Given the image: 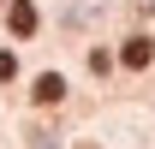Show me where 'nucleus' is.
Returning <instances> with one entry per match:
<instances>
[{
	"label": "nucleus",
	"mask_w": 155,
	"mask_h": 149,
	"mask_svg": "<svg viewBox=\"0 0 155 149\" xmlns=\"http://www.w3.org/2000/svg\"><path fill=\"white\" fill-rule=\"evenodd\" d=\"M12 72H18V60H12V54H6V48H0V84H6V78H12Z\"/></svg>",
	"instance_id": "20e7f679"
},
{
	"label": "nucleus",
	"mask_w": 155,
	"mask_h": 149,
	"mask_svg": "<svg viewBox=\"0 0 155 149\" xmlns=\"http://www.w3.org/2000/svg\"><path fill=\"white\" fill-rule=\"evenodd\" d=\"M78 149H96V143H78Z\"/></svg>",
	"instance_id": "423d86ee"
},
{
	"label": "nucleus",
	"mask_w": 155,
	"mask_h": 149,
	"mask_svg": "<svg viewBox=\"0 0 155 149\" xmlns=\"http://www.w3.org/2000/svg\"><path fill=\"white\" fill-rule=\"evenodd\" d=\"M6 24H12V36H30V30H36V6H30V0H12Z\"/></svg>",
	"instance_id": "f03ea898"
},
{
	"label": "nucleus",
	"mask_w": 155,
	"mask_h": 149,
	"mask_svg": "<svg viewBox=\"0 0 155 149\" xmlns=\"http://www.w3.org/2000/svg\"><path fill=\"white\" fill-rule=\"evenodd\" d=\"M30 149H54V143H48V137H42V131H36V143H30Z\"/></svg>",
	"instance_id": "39448f33"
},
{
	"label": "nucleus",
	"mask_w": 155,
	"mask_h": 149,
	"mask_svg": "<svg viewBox=\"0 0 155 149\" xmlns=\"http://www.w3.org/2000/svg\"><path fill=\"white\" fill-rule=\"evenodd\" d=\"M36 101H42V108L66 101V78H60V72H42V78H36Z\"/></svg>",
	"instance_id": "f257e3e1"
},
{
	"label": "nucleus",
	"mask_w": 155,
	"mask_h": 149,
	"mask_svg": "<svg viewBox=\"0 0 155 149\" xmlns=\"http://www.w3.org/2000/svg\"><path fill=\"white\" fill-rule=\"evenodd\" d=\"M119 60H125L131 72H143V66H149V42H143V36H131L125 48H119Z\"/></svg>",
	"instance_id": "7ed1b4c3"
}]
</instances>
